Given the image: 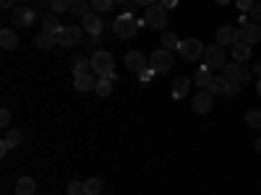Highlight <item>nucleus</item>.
Returning <instances> with one entry per match:
<instances>
[{
	"label": "nucleus",
	"mask_w": 261,
	"mask_h": 195,
	"mask_svg": "<svg viewBox=\"0 0 261 195\" xmlns=\"http://www.w3.org/2000/svg\"><path fill=\"white\" fill-rule=\"evenodd\" d=\"M251 16H253V24L261 26V3H256V6L251 8Z\"/></svg>",
	"instance_id": "c9c22d12"
},
{
	"label": "nucleus",
	"mask_w": 261,
	"mask_h": 195,
	"mask_svg": "<svg viewBox=\"0 0 261 195\" xmlns=\"http://www.w3.org/2000/svg\"><path fill=\"white\" fill-rule=\"evenodd\" d=\"M115 3H113V0H92V8L94 11H99V13H105V11H110Z\"/></svg>",
	"instance_id": "2f4dec72"
},
{
	"label": "nucleus",
	"mask_w": 261,
	"mask_h": 195,
	"mask_svg": "<svg viewBox=\"0 0 261 195\" xmlns=\"http://www.w3.org/2000/svg\"><path fill=\"white\" fill-rule=\"evenodd\" d=\"M253 76H258V78H261V60L253 65Z\"/></svg>",
	"instance_id": "79ce46f5"
},
{
	"label": "nucleus",
	"mask_w": 261,
	"mask_h": 195,
	"mask_svg": "<svg viewBox=\"0 0 261 195\" xmlns=\"http://www.w3.org/2000/svg\"><path fill=\"white\" fill-rule=\"evenodd\" d=\"M225 89H227V78H225V76H222V78H212V83H209V91H212L214 96L225 94Z\"/></svg>",
	"instance_id": "bb28decb"
},
{
	"label": "nucleus",
	"mask_w": 261,
	"mask_h": 195,
	"mask_svg": "<svg viewBox=\"0 0 261 195\" xmlns=\"http://www.w3.org/2000/svg\"><path fill=\"white\" fill-rule=\"evenodd\" d=\"M222 71H225V78H227L230 83H238V86H243V83L251 78V71L246 68V62H235V60H232V62L225 65Z\"/></svg>",
	"instance_id": "20e7f679"
},
{
	"label": "nucleus",
	"mask_w": 261,
	"mask_h": 195,
	"mask_svg": "<svg viewBox=\"0 0 261 195\" xmlns=\"http://www.w3.org/2000/svg\"><path fill=\"white\" fill-rule=\"evenodd\" d=\"M246 125L261 130V110H248V112H246Z\"/></svg>",
	"instance_id": "c85d7f7f"
},
{
	"label": "nucleus",
	"mask_w": 261,
	"mask_h": 195,
	"mask_svg": "<svg viewBox=\"0 0 261 195\" xmlns=\"http://www.w3.org/2000/svg\"><path fill=\"white\" fill-rule=\"evenodd\" d=\"M212 107H214V94H212L209 89H201L199 94L193 96V112H196V115L212 112Z\"/></svg>",
	"instance_id": "0eeeda50"
},
{
	"label": "nucleus",
	"mask_w": 261,
	"mask_h": 195,
	"mask_svg": "<svg viewBox=\"0 0 261 195\" xmlns=\"http://www.w3.org/2000/svg\"><path fill=\"white\" fill-rule=\"evenodd\" d=\"M94 86H97V78L92 76V73H84V76H76V81H73V89L76 91H94Z\"/></svg>",
	"instance_id": "4468645a"
},
{
	"label": "nucleus",
	"mask_w": 261,
	"mask_h": 195,
	"mask_svg": "<svg viewBox=\"0 0 261 195\" xmlns=\"http://www.w3.org/2000/svg\"><path fill=\"white\" fill-rule=\"evenodd\" d=\"M94 91H97L99 96H110V94H113V81L107 78V76H99V78H97V86H94Z\"/></svg>",
	"instance_id": "412c9836"
},
{
	"label": "nucleus",
	"mask_w": 261,
	"mask_h": 195,
	"mask_svg": "<svg viewBox=\"0 0 261 195\" xmlns=\"http://www.w3.org/2000/svg\"><path fill=\"white\" fill-rule=\"evenodd\" d=\"M68 195H84V182H79V180L68 182Z\"/></svg>",
	"instance_id": "473e14b6"
},
{
	"label": "nucleus",
	"mask_w": 261,
	"mask_h": 195,
	"mask_svg": "<svg viewBox=\"0 0 261 195\" xmlns=\"http://www.w3.org/2000/svg\"><path fill=\"white\" fill-rule=\"evenodd\" d=\"M256 91H258V96H261V78H258V86H256Z\"/></svg>",
	"instance_id": "49530a36"
},
{
	"label": "nucleus",
	"mask_w": 261,
	"mask_h": 195,
	"mask_svg": "<svg viewBox=\"0 0 261 195\" xmlns=\"http://www.w3.org/2000/svg\"><path fill=\"white\" fill-rule=\"evenodd\" d=\"M214 3H217V6H227V3H230V0H214Z\"/></svg>",
	"instance_id": "c03bdc74"
},
{
	"label": "nucleus",
	"mask_w": 261,
	"mask_h": 195,
	"mask_svg": "<svg viewBox=\"0 0 261 195\" xmlns=\"http://www.w3.org/2000/svg\"><path fill=\"white\" fill-rule=\"evenodd\" d=\"M84 31L86 34H102V18L94 16V13H89V16L84 18Z\"/></svg>",
	"instance_id": "f3484780"
},
{
	"label": "nucleus",
	"mask_w": 261,
	"mask_h": 195,
	"mask_svg": "<svg viewBox=\"0 0 261 195\" xmlns=\"http://www.w3.org/2000/svg\"><path fill=\"white\" fill-rule=\"evenodd\" d=\"M125 68H128V71L141 73V71H146V68H149V57H144L139 50L128 52V55H125Z\"/></svg>",
	"instance_id": "f8f14e48"
},
{
	"label": "nucleus",
	"mask_w": 261,
	"mask_h": 195,
	"mask_svg": "<svg viewBox=\"0 0 261 195\" xmlns=\"http://www.w3.org/2000/svg\"><path fill=\"white\" fill-rule=\"evenodd\" d=\"M172 62H175V57H172L170 50H157L149 55V68L154 73H167L172 68Z\"/></svg>",
	"instance_id": "7ed1b4c3"
},
{
	"label": "nucleus",
	"mask_w": 261,
	"mask_h": 195,
	"mask_svg": "<svg viewBox=\"0 0 261 195\" xmlns=\"http://www.w3.org/2000/svg\"><path fill=\"white\" fill-rule=\"evenodd\" d=\"M214 39H217V45H222V47H235L238 42H241L238 29H232V26H220L214 31Z\"/></svg>",
	"instance_id": "1a4fd4ad"
},
{
	"label": "nucleus",
	"mask_w": 261,
	"mask_h": 195,
	"mask_svg": "<svg viewBox=\"0 0 261 195\" xmlns=\"http://www.w3.org/2000/svg\"><path fill=\"white\" fill-rule=\"evenodd\" d=\"M84 192L86 195H99L102 192V180L99 177H89V180L84 182Z\"/></svg>",
	"instance_id": "393cba45"
},
{
	"label": "nucleus",
	"mask_w": 261,
	"mask_h": 195,
	"mask_svg": "<svg viewBox=\"0 0 261 195\" xmlns=\"http://www.w3.org/2000/svg\"><path fill=\"white\" fill-rule=\"evenodd\" d=\"M79 39H81V29L79 26H63L58 31V45L60 47H73V45H79Z\"/></svg>",
	"instance_id": "9d476101"
},
{
	"label": "nucleus",
	"mask_w": 261,
	"mask_h": 195,
	"mask_svg": "<svg viewBox=\"0 0 261 195\" xmlns=\"http://www.w3.org/2000/svg\"><path fill=\"white\" fill-rule=\"evenodd\" d=\"M225 94H227V96H238V94H241V86L227 81V89H225Z\"/></svg>",
	"instance_id": "f704fd0d"
},
{
	"label": "nucleus",
	"mask_w": 261,
	"mask_h": 195,
	"mask_svg": "<svg viewBox=\"0 0 261 195\" xmlns=\"http://www.w3.org/2000/svg\"><path fill=\"white\" fill-rule=\"evenodd\" d=\"M139 78H141V83H149L151 78H154V71L146 68V71H141V73H139Z\"/></svg>",
	"instance_id": "e433bc0d"
},
{
	"label": "nucleus",
	"mask_w": 261,
	"mask_h": 195,
	"mask_svg": "<svg viewBox=\"0 0 261 195\" xmlns=\"http://www.w3.org/2000/svg\"><path fill=\"white\" fill-rule=\"evenodd\" d=\"M63 26H60V18L58 16H45V21H42V31H50V34H58Z\"/></svg>",
	"instance_id": "4be33fe9"
},
{
	"label": "nucleus",
	"mask_w": 261,
	"mask_h": 195,
	"mask_svg": "<svg viewBox=\"0 0 261 195\" xmlns=\"http://www.w3.org/2000/svg\"><path fill=\"white\" fill-rule=\"evenodd\" d=\"M212 78H214L212 71H209V68H201V71H196V78H193V81H196V86H201V89H209Z\"/></svg>",
	"instance_id": "5701e85b"
},
{
	"label": "nucleus",
	"mask_w": 261,
	"mask_h": 195,
	"mask_svg": "<svg viewBox=\"0 0 261 195\" xmlns=\"http://www.w3.org/2000/svg\"><path fill=\"white\" fill-rule=\"evenodd\" d=\"M256 151H258V154H261V138L256 141Z\"/></svg>",
	"instance_id": "a18cd8bd"
},
{
	"label": "nucleus",
	"mask_w": 261,
	"mask_h": 195,
	"mask_svg": "<svg viewBox=\"0 0 261 195\" xmlns=\"http://www.w3.org/2000/svg\"><path fill=\"white\" fill-rule=\"evenodd\" d=\"M134 3H136V6H146V8H149V6H154V0H134Z\"/></svg>",
	"instance_id": "ea45409f"
},
{
	"label": "nucleus",
	"mask_w": 261,
	"mask_h": 195,
	"mask_svg": "<svg viewBox=\"0 0 261 195\" xmlns=\"http://www.w3.org/2000/svg\"><path fill=\"white\" fill-rule=\"evenodd\" d=\"M21 3H32V0H21Z\"/></svg>",
	"instance_id": "09e8293b"
},
{
	"label": "nucleus",
	"mask_w": 261,
	"mask_h": 195,
	"mask_svg": "<svg viewBox=\"0 0 261 195\" xmlns=\"http://www.w3.org/2000/svg\"><path fill=\"white\" fill-rule=\"evenodd\" d=\"M13 3H16V0H0V6H3V8H13Z\"/></svg>",
	"instance_id": "a19ab883"
},
{
	"label": "nucleus",
	"mask_w": 261,
	"mask_h": 195,
	"mask_svg": "<svg viewBox=\"0 0 261 195\" xmlns=\"http://www.w3.org/2000/svg\"><path fill=\"white\" fill-rule=\"evenodd\" d=\"M113 3H125V0H113Z\"/></svg>",
	"instance_id": "de8ad7c7"
},
{
	"label": "nucleus",
	"mask_w": 261,
	"mask_h": 195,
	"mask_svg": "<svg viewBox=\"0 0 261 195\" xmlns=\"http://www.w3.org/2000/svg\"><path fill=\"white\" fill-rule=\"evenodd\" d=\"M18 143H21V133H18V130H11V133L3 138V146L6 148H16Z\"/></svg>",
	"instance_id": "c756f323"
},
{
	"label": "nucleus",
	"mask_w": 261,
	"mask_h": 195,
	"mask_svg": "<svg viewBox=\"0 0 261 195\" xmlns=\"http://www.w3.org/2000/svg\"><path fill=\"white\" fill-rule=\"evenodd\" d=\"M256 3H253V0H238V8H241L243 13H251V8H253Z\"/></svg>",
	"instance_id": "72a5a7b5"
},
{
	"label": "nucleus",
	"mask_w": 261,
	"mask_h": 195,
	"mask_svg": "<svg viewBox=\"0 0 261 195\" xmlns=\"http://www.w3.org/2000/svg\"><path fill=\"white\" fill-rule=\"evenodd\" d=\"M37 192V182L32 177H21L16 182V195H34Z\"/></svg>",
	"instance_id": "6ab92c4d"
},
{
	"label": "nucleus",
	"mask_w": 261,
	"mask_h": 195,
	"mask_svg": "<svg viewBox=\"0 0 261 195\" xmlns=\"http://www.w3.org/2000/svg\"><path fill=\"white\" fill-rule=\"evenodd\" d=\"M251 57V45H243V42H238V45L232 47V60L235 62H246Z\"/></svg>",
	"instance_id": "aec40b11"
},
{
	"label": "nucleus",
	"mask_w": 261,
	"mask_h": 195,
	"mask_svg": "<svg viewBox=\"0 0 261 195\" xmlns=\"http://www.w3.org/2000/svg\"><path fill=\"white\" fill-rule=\"evenodd\" d=\"M11 120H13V117H11V112H8V110L0 112V125H3V127H8V125H11Z\"/></svg>",
	"instance_id": "4c0bfd02"
},
{
	"label": "nucleus",
	"mask_w": 261,
	"mask_h": 195,
	"mask_svg": "<svg viewBox=\"0 0 261 195\" xmlns=\"http://www.w3.org/2000/svg\"><path fill=\"white\" fill-rule=\"evenodd\" d=\"M84 195H86V192H84Z\"/></svg>",
	"instance_id": "8fccbe9b"
},
{
	"label": "nucleus",
	"mask_w": 261,
	"mask_h": 195,
	"mask_svg": "<svg viewBox=\"0 0 261 195\" xmlns=\"http://www.w3.org/2000/svg\"><path fill=\"white\" fill-rule=\"evenodd\" d=\"M92 71L97 76H107V73H113L115 71V57L107 52V50H97L92 55Z\"/></svg>",
	"instance_id": "f03ea898"
},
{
	"label": "nucleus",
	"mask_w": 261,
	"mask_h": 195,
	"mask_svg": "<svg viewBox=\"0 0 261 195\" xmlns=\"http://www.w3.org/2000/svg\"><path fill=\"white\" fill-rule=\"evenodd\" d=\"M76 0H53V11L55 13H63V11H71Z\"/></svg>",
	"instance_id": "7c9ffc66"
},
{
	"label": "nucleus",
	"mask_w": 261,
	"mask_h": 195,
	"mask_svg": "<svg viewBox=\"0 0 261 195\" xmlns=\"http://www.w3.org/2000/svg\"><path fill=\"white\" fill-rule=\"evenodd\" d=\"M178 0H162V8H175Z\"/></svg>",
	"instance_id": "58836bf2"
},
{
	"label": "nucleus",
	"mask_w": 261,
	"mask_h": 195,
	"mask_svg": "<svg viewBox=\"0 0 261 195\" xmlns=\"http://www.w3.org/2000/svg\"><path fill=\"white\" fill-rule=\"evenodd\" d=\"M188 89H191V81L188 78H175V81H172V86H170V91H172V96H175V99H183L186 94H188Z\"/></svg>",
	"instance_id": "dca6fc26"
},
{
	"label": "nucleus",
	"mask_w": 261,
	"mask_h": 195,
	"mask_svg": "<svg viewBox=\"0 0 261 195\" xmlns=\"http://www.w3.org/2000/svg\"><path fill=\"white\" fill-rule=\"evenodd\" d=\"M139 29H141L139 18H134L130 13H123V16H118V18L113 21V31H115V37H120V39H134Z\"/></svg>",
	"instance_id": "f257e3e1"
},
{
	"label": "nucleus",
	"mask_w": 261,
	"mask_h": 195,
	"mask_svg": "<svg viewBox=\"0 0 261 195\" xmlns=\"http://www.w3.org/2000/svg\"><path fill=\"white\" fill-rule=\"evenodd\" d=\"M92 71V57H79L73 62V76H84V73H89Z\"/></svg>",
	"instance_id": "b1692460"
},
{
	"label": "nucleus",
	"mask_w": 261,
	"mask_h": 195,
	"mask_svg": "<svg viewBox=\"0 0 261 195\" xmlns=\"http://www.w3.org/2000/svg\"><path fill=\"white\" fill-rule=\"evenodd\" d=\"M204 50H206V47L201 45L199 39H183V42H180V50H178V52H180V55H183L186 60H199V57L204 55Z\"/></svg>",
	"instance_id": "6e6552de"
},
{
	"label": "nucleus",
	"mask_w": 261,
	"mask_h": 195,
	"mask_svg": "<svg viewBox=\"0 0 261 195\" xmlns=\"http://www.w3.org/2000/svg\"><path fill=\"white\" fill-rule=\"evenodd\" d=\"M11 18H13V24H16V26H32V21H34V11H32V8H27V6H18V8H13Z\"/></svg>",
	"instance_id": "ddd939ff"
},
{
	"label": "nucleus",
	"mask_w": 261,
	"mask_h": 195,
	"mask_svg": "<svg viewBox=\"0 0 261 195\" xmlns=\"http://www.w3.org/2000/svg\"><path fill=\"white\" fill-rule=\"evenodd\" d=\"M39 6H53V0H37Z\"/></svg>",
	"instance_id": "37998d69"
},
{
	"label": "nucleus",
	"mask_w": 261,
	"mask_h": 195,
	"mask_svg": "<svg viewBox=\"0 0 261 195\" xmlns=\"http://www.w3.org/2000/svg\"><path fill=\"white\" fill-rule=\"evenodd\" d=\"M162 50H170V52L172 50H180V39L175 34H170V31L162 34Z\"/></svg>",
	"instance_id": "a878e982"
},
{
	"label": "nucleus",
	"mask_w": 261,
	"mask_h": 195,
	"mask_svg": "<svg viewBox=\"0 0 261 195\" xmlns=\"http://www.w3.org/2000/svg\"><path fill=\"white\" fill-rule=\"evenodd\" d=\"M16 45H18V37H16L13 29H3V31H0V47H3V50H16Z\"/></svg>",
	"instance_id": "a211bd4d"
},
{
	"label": "nucleus",
	"mask_w": 261,
	"mask_h": 195,
	"mask_svg": "<svg viewBox=\"0 0 261 195\" xmlns=\"http://www.w3.org/2000/svg\"><path fill=\"white\" fill-rule=\"evenodd\" d=\"M71 11H73V16H81V18H86V16L92 13V3H86V0H76Z\"/></svg>",
	"instance_id": "cd10ccee"
},
{
	"label": "nucleus",
	"mask_w": 261,
	"mask_h": 195,
	"mask_svg": "<svg viewBox=\"0 0 261 195\" xmlns=\"http://www.w3.org/2000/svg\"><path fill=\"white\" fill-rule=\"evenodd\" d=\"M55 45H58V34L42 31V34L34 37V47H39V50H50V47H55Z\"/></svg>",
	"instance_id": "2eb2a0df"
},
{
	"label": "nucleus",
	"mask_w": 261,
	"mask_h": 195,
	"mask_svg": "<svg viewBox=\"0 0 261 195\" xmlns=\"http://www.w3.org/2000/svg\"><path fill=\"white\" fill-rule=\"evenodd\" d=\"M144 21H146V26H149V29H165V24H167V8H162V3L149 6Z\"/></svg>",
	"instance_id": "423d86ee"
},
{
	"label": "nucleus",
	"mask_w": 261,
	"mask_h": 195,
	"mask_svg": "<svg viewBox=\"0 0 261 195\" xmlns=\"http://www.w3.org/2000/svg\"><path fill=\"white\" fill-rule=\"evenodd\" d=\"M238 37H241L243 45H256V42L261 39V26H258V24H253V21H248L246 26L238 29Z\"/></svg>",
	"instance_id": "9b49d317"
},
{
	"label": "nucleus",
	"mask_w": 261,
	"mask_h": 195,
	"mask_svg": "<svg viewBox=\"0 0 261 195\" xmlns=\"http://www.w3.org/2000/svg\"><path fill=\"white\" fill-rule=\"evenodd\" d=\"M225 47L222 45H212L204 50V68L209 71H217V68H225Z\"/></svg>",
	"instance_id": "39448f33"
}]
</instances>
